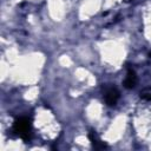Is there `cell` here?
<instances>
[{
    "mask_svg": "<svg viewBox=\"0 0 151 151\" xmlns=\"http://www.w3.org/2000/svg\"><path fill=\"white\" fill-rule=\"evenodd\" d=\"M15 132H18V134L22 138H27L29 130H31V125L28 122V118H21L15 123V127H14Z\"/></svg>",
    "mask_w": 151,
    "mask_h": 151,
    "instance_id": "6da1fadb",
    "label": "cell"
},
{
    "mask_svg": "<svg viewBox=\"0 0 151 151\" xmlns=\"http://www.w3.org/2000/svg\"><path fill=\"white\" fill-rule=\"evenodd\" d=\"M104 99L107 105H114L119 99V92L116 87H106L104 91Z\"/></svg>",
    "mask_w": 151,
    "mask_h": 151,
    "instance_id": "7a4b0ae2",
    "label": "cell"
},
{
    "mask_svg": "<svg viewBox=\"0 0 151 151\" xmlns=\"http://www.w3.org/2000/svg\"><path fill=\"white\" fill-rule=\"evenodd\" d=\"M136 81H137L136 73H134L133 70L130 68V70L127 71V73H126L125 79H124V86H125L126 88H132V87H134Z\"/></svg>",
    "mask_w": 151,
    "mask_h": 151,
    "instance_id": "3957f363",
    "label": "cell"
},
{
    "mask_svg": "<svg viewBox=\"0 0 151 151\" xmlns=\"http://www.w3.org/2000/svg\"><path fill=\"white\" fill-rule=\"evenodd\" d=\"M88 137H90V139H91V142H92V144H93V146H94L96 149H104V147H106L105 144H103V143L99 140V138L96 136V133H94L93 131L90 132Z\"/></svg>",
    "mask_w": 151,
    "mask_h": 151,
    "instance_id": "277c9868",
    "label": "cell"
},
{
    "mask_svg": "<svg viewBox=\"0 0 151 151\" xmlns=\"http://www.w3.org/2000/svg\"><path fill=\"white\" fill-rule=\"evenodd\" d=\"M140 98L150 101L151 100V88H146L143 92H140Z\"/></svg>",
    "mask_w": 151,
    "mask_h": 151,
    "instance_id": "5b68a950",
    "label": "cell"
}]
</instances>
